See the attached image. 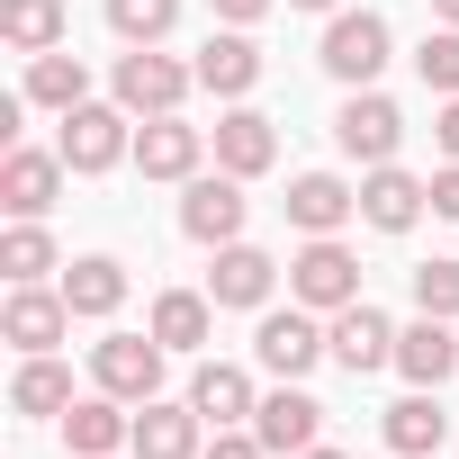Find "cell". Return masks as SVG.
<instances>
[{
  "label": "cell",
  "instance_id": "cell-3",
  "mask_svg": "<svg viewBox=\"0 0 459 459\" xmlns=\"http://www.w3.org/2000/svg\"><path fill=\"white\" fill-rule=\"evenodd\" d=\"M333 82H351V91H369L378 73H387V19L378 10H333V28H325V55H316Z\"/></svg>",
  "mask_w": 459,
  "mask_h": 459
},
{
  "label": "cell",
  "instance_id": "cell-21",
  "mask_svg": "<svg viewBox=\"0 0 459 459\" xmlns=\"http://www.w3.org/2000/svg\"><path fill=\"white\" fill-rule=\"evenodd\" d=\"M262 82V46L244 37V28H225V37H207L198 46V91H216V100H244Z\"/></svg>",
  "mask_w": 459,
  "mask_h": 459
},
{
  "label": "cell",
  "instance_id": "cell-26",
  "mask_svg": "<svg viewBox=\"0 0 459 459\" xmlns=\"http://www.w3.org/2000/svg\"><path fill=\"white\" fill-rule=\"evenodd\" d=\"M64 307H73V316H117V307H126V262H108V253L73 262V271H64Z\"/></svg>",
  "mask_w": 459,
  "mask_h": 459
},
{
  "label": "cell",
  "instance_id": "cell-8",
  "mask_svg": "<svg viewBox=\"0 0 459 459\" xmlns=\"http://www.w3.org/2000/svg\"><path fill=\"white\" fill-rule=\"evenodd\" d=\"M253 360H262L271 378H307L316 360H333V342H325L316 307H289V316H262V333H253Z\"/></svg>",
  "mask_w": 459,
  "mask_h": 459
},
{
  "label": "cell",
  "instance_id": "cell-4",
  "mask_svg": "<svg viewBox=\"0 0 459 459\" xmlns=\"http://www.w3.org/2000/svg\"><path fill=\"white\" fill-rule=\"evenodd\" d=\"M244 207H253V198H244L235 171H198L189 198H180V235L207 244V253H216V244H244Z\"/></svg>",
  "mask_w": 459,
  "mask_h": 459
},
{
  "label": "cell",
  "instance_id": "cell-29",
  "mask_svg": "<svg viewBox=\"0 0 459 459\" xmlns=\"http://www.w3.org/2000/svg\"><path fill=\"white\" fill-rule=\"evenodd\" d=\"M0 271H10V289H37V280L55 271V235H46L37 216H19L10 235H0Z\"/></svg>",
  "mask_w": 459,
  "mask_h": 459
},
{
  "label": "cell",
  "instance_id": "cell-11",
  "mask_svg": "<svg viewBox=\"0 0 459 459\" xmlns=\"http://www.w3.org/2000/svg\"><path fill=\"white\" fill-rule=\"evenodd\" d=\"M198 153H207V126H189V117H144L135 126V171L144 180H198Z\"/></svg>",
  "mask_w": 459,
  "mask_h": 459
},
{
  "label": "cell",
  "instance_id": "cell-35",
  "mask_svg": "<svg viewBox=\"0 0 459 459\" xmlns=\"http://www.w3.org/2000/svg\"><path fill=\"white\" fill-rule=\"evenodd\" d=\"M432 216H450V225H459V162H450V171H432Z\"/></svg>",
  "mask_w": 459,
  "mask_h": 459
},
{
  "label": "cell",
  "instance_id": "cell-10",
  "mask_svg": "<svg viewBox=\"0 0 459 459\" xmlns=\"http://www.w3.org/2000/svg\"><path fill=\"white\" fill-rule=\"evenodd\" d=\"M325 342H333V360L351 369V378H369V369H387L396 360V325L369 307V298H351V307H333V325H325Z\"/></svg>",
  "mask_w": 459,
  "mask_h": 459
},
{
  "label": "cell",
  "instance_id": "cell-13",
  "mask_svg": "<svg viewBox=\"0 0 459 459\" xmlns=\"http://www.w3.org/2000/svg\"><path fill=\"white\" fill-rule=\"evenodd\" d=\"M64 441H73V459H117L126 441H135V414H126V396H73V414H64Z\"/></svg>",
  "mask_w": 459,
  "mask_h": 459
},
{
  "label": "cell",
  "instance_id": "cell-28",
  "mask_svg": "<svg viewBox=\"0 0 459 459\" xmlns=\"http://www.w3.org/2000/svg\"><path fill=\"white\" fill-rule=\"evenodd\" d=\"M28 100L37 108H82L91 100V73H82V55H28Z\"/></svg>",
  "mask_w": 459,
  "mask_h": 459
},
{
  "label": "cell",
  "instance_id": "cell-18",
  "mask_svg": "<svg viewBox=\"0 0 459 459\" xmlns=\"http://www.w3.org/2000/svg\"><path fill=\"white\" fill-rule=\"evenodd\" d=\"M423 207H432V180H414V171H396V162H378V171L360 180V216L378 225V235H405Z\"/></svg>",
  "mask_w": 459,
  "mask_h": 459
},
{
  "label": "cell",
  "instance_id": "cell-19",
  "mask_svg": "<svg viewBox=\"0 0 459 459\" xmlns=\"http://www.w3.org/2000/svg\"><path fill=\"white\" fill-rule=\"evenodd\" d=\"M378 432H387V450H396V459H441L450 414H441V396H432V387H414L405 405H387V414H378Z\"/></svg>",
  "mask_w": 459,
  "mask_h": 459
},
{
  "label": "cell",
  "instance_id": "cell-12",
  "mask_svg": "<svg viewBox=\"0 0 459 459\" xmlns=\"http://www.w3.org/2000/svg\"><path fill=\"white\" fill-rule=\"evenodd\" d=\"M207 144H216V171H235V180H262V171L280 162V126H271L262 108H225Z\"/></svg>",
  "mask_w": 459,
  "mask_h": 459
},
{
  "label": "cell",
  "instance_id": "cell-36",
  "mask_svg": "<svg viewBox=\"0 0 459 459\" xmlns=\"http://www.w3.org/2000/svg\"><path fill=\"white\" fill-rule=\"evenodd\" d=\"M432 135H441V153L459 162V100H441V117H432Z\"/></svg>",
  "mask_w": 459,
  "mask_h": 459
},
{
  "label": "cell",
  "instance_id": "cell-7",
  "mask_svg": "<svg viewBox=\"0 0 459 459\" xmlns=\"http://www.w3.org/2000/svg\"><path fill=\"white\" fill-rule=\"evenodd\" d=\"M73 171H117L126 153H135V135H126V108H100V100H82V108H64V144H55Z\"/></svg>",
  "mask_w": 459,
  "mask_h": 459
},
{
  "label": "cell",
  "instance_id": "cell-2",
  "mask_svg": "<svg viewBox=\"0 0 459 459\" xmlns=\"http://www.w3.org/2000/svg\"><path fill=\"white\" fill-rule=\"evenodd\" d=\"M289 298L316 307V316L351 307V298H360V253H351L342 235H307V253L289 262Z\"/></svg>",
  "mask_w": 459,
  "mask_h": 459
},
{
  "label": "cell",
  "instance_id": "cell-16",
  "mask_svg": "<svg viewBox=\"0 0 459 459\" xmlns=\"http://www.w3.org/2000/svg\"><path fill=\"white\" fill-rule=\"evenodd\" d=\"M0 333H10L19 351H55L64 333H73V307H64V289H10V307H0Z\"/></svg>",
  "mask_w": 459,
  "mask_h": 459
},
{
  "label": "cell",
  "instance_id": "cell-39",
  "mask_svg": "<svg viewBox=\"0 0 459 459\" xmlns=\"http://www.w3.org/2000/svg\"><path fill=\"white\" fill-rule=\"evenodd\" d=\"M298 459H342V450H325V441H316V450H298Z\"/></svg>",
  "mask_w": 459,
  "mask_h": 459
},
{
  "label": "cell",
  "instance_id": "cell-22",
  "mask_svg": "<svg viewBox=\"0 0 459 459\" xmlns=\"http://www.w3.org/2000/svg\"><path fill=\"white\" fill-rule=\"evenodd\" d=\"M189 405H198V423H216V432H225V423H253V405H262V396H253V378H244L235 360H198Z\"/></svg>",
  "mask_w": 459,
  "mask_h": 459
},
{
  "label": "cell",
  "instance_id": "cell-34",
  "mask_svg": "<svg viewBox=\"0 0 459 459\" xmlns=\"http://www.w3.org/2000/svg\"><path fill=\"white\" fill-rule=\"evenodd\" d=\"M207 10H216L225 28H253V19H271V10H280V0H207Z\"/></svg>",
  "mask_w": 459,
  "mask_h": 459
},
{
  "label": "cell",
  "instance_id": "cell-37",
  "mask_svg": "<svg viewBox=\"0 0 459 459\" xmlns=\"http://www.w3.org/2000/svg\"><path fill=\"white\" fill-rule=\"evenodd\" d=\"M432 19H441V28H459V0H432Z\"/></svg>",
  "mask_w": 459,
  "mask_h": 459
},
{
  "label": "cell",
  "instance_id": "cell-14",
  "mask_svg": "<svg viewBox=\"0 0 459 459\" xmlns=\"http://www.w3.org/2000/svg\"><path fill=\"white\" fill-rule=\"evenodd\" d=\"M271 289H280V262L262 244H216V271H207L216 307H271Z\"/></svg>",
  "mask_w": 459,
  "mask_h": 459
},
{
  "label": "cell",
  "instance_id": "cell-6",
  "mask_svg": "<svg viewBox=\"0 0 459 459\" xmlns=\"http://www.w3.org/2000/svg\"><path fill=\"white\" fill-rule=\"evenodd\" d=\"M333 144L351 153V162H396V144H405V117H396V100L387 91H351L342 100V117H333Z\"/></svg>",
  "mask_w": 459,
  "mask_h": 459
},
{
  "label": "cell",
  "instance_id": "cell-9",
  "mask_svg": "<svg viewBox=\"0 0 459 459\" xmlns=\"http://www.w3.org/2000/svg\"><path fill=\"white\" fill-rule=\"evenodd\" d=\"M253 432H262V450H271V459H298V450H316V432H325V405H316L298 378H280V387L253 405Z\"/></svg>",
  "mask_w": 459,
  "mask_h": 459
},
{
  "label": "cell",
  "instance_id": "cell-20",
  "mask_svg": "<svg viewBox=\"0 0 459 459\" xmlns=\"http://www.w3.org/2000/svg\"><path fill=\"white\" fill-rule=\"evenodd\" d=\"M396 369H405L414 387H441V378L459 369V333H450V316H414V325L396 333Z\"/></svg>",
  "mask_w": 459,
  "mask_h": 459
},
{
  "label": "cell",
  "instance_id": "cell-5",
  "mask_svg": "<svg viewBox=\"0 0 459 459\" xmlns=\"http://www.w3.org/2000/svg\"><path fill=\"white\" fill-rule=\"evenodd\" d=\"M162 360H171V351H162L153 333H108V342L91 351V378H100L108 396H126V405H153V396H162Z\"/></svg>",
  "mask_w": 459,
  "mask_h": 459
},
{
  "label": "cell",
  "instance_id": "cell-23",
  "mask_svg": "<svg viewBox=\"0 0 459 459\" xmlns=\"http://www.w3.org/2000/svg\"><path fill=\"white\" fill-rule=\"evenodd\" d=\"M135 459H198V405H135Z\"/></svg>",
  "mask_w": 459,
  "mask_h": 459
},
{
  "label": "cell",
  "instance_id": "cell-17",
  "mask_svg": "<svg viewBox=\"0 0 459 459\" xmlns=\"http://www.w3.org/2000/svg\"><path fill=\"white\" fill-rule=\"evenodd\" d=\"M289 225L298 235H342V216H360V189L351 180H333V171H307V180H289Z\"/></svg>",
  "mask_w": 459,
  "mask_h": 459
},
{
  "label": "cell",
  "instance_id": "cell-24",
  "mask_svg": "<svg viewBox=\"0 0 459 459\" xmlns=\"http://www.w3.org/2000/svg\"><path fill=\"white\" fill-rule=\"evenodd\" d=\"M216 333V298H198V289H162L153 298V342L162 351H198Z\"/></svg>",
  "mask_w": 459,
  "mask_h": 459
},
{
  "label": "cell",
  "instance_id": "cell-1",
  "mask_svg": "<svg viewBox=\"0 0 459 459\" xmlns=\"http://www.w3.org/2000/svg\"><path fill=\"white\" fill-rule=\"evenodd\" d=\"M189 82H198V64H171V55H153V46H126L108 91H117V108H126V117H180Z\"/></svg>",
  "mask_w": 459,
  "mask_h": 459
},
{
  "label": "cell",
  "instance_id": "cell-33",
  "mask_svg": "<svg viewBox=\"0 0 459 459\" xmlns=\"http://www.w3.org/2000/svg\"><path fill=\"white\" fill-rule=\"evenodd\" d=\"M198 459H271V450H262V432H235V423H225V432H216Z\"/></svg>",
  "mask_w": 459,
  "mask_h": 459
},
{
  "label": "cell",
  "instance_id": "cell-27",
  "mask_svg": "<svg viewBox=\"0 0 459 459\" xmlns=\"http://www.w3.org/2000/svg\"><path fill=\"white\" fill-rule=\"evenodd\" d=\"M10 405H19V414H73V369H64L55 351H28L19 378H10Z\"/></svg>",
  "mask_w": 459,
  "mask_h": 459
},
{
  "label": "cell",
  "instance_id": "cell-30",
  "mask_svg": "<svg viewBox=\"0 0 459 459\" xmlns=\"http://www.w3.org/2000/svg\"><path fill=\"white\" fill-rule=\"evenodd\" d=\"M108 28H117L126 46H162V37L180 28V0H108Z\"/></svg>",
  "mask_w": 459,
  "mask_h": 459
},
{
  "label": "cell",
  "instance_id": "cell-38",
  "mask_svg": "<svg viewBox=\"0 0 459 459\" xmlns=\"http://www.w3.org/2000/svg\"><path fill=\"white\" fill-rule=\"evenodd\" d=\"M289 10H342V0H289Z\"/></svg>",
  "mask_w": 459,
  "mask_h": 459
},
{
  "label": "cell",
  "instance_id": "cell-32",
  "mask_svg": "<svg viewBox=\"0 0 459 459\" xmlns=\"http://www.w3.org/2000/svg\"><path fill=\"white\" fill-rule=\"evenodd\" d=\"M414 307L423 316H459V262H423L414 271Z\"/></svg>",
  "mask_w": 459,
  "mask_h": 459
},
{
  "label": "cell",
  "instance_id": "cell-25",
  "mask_svg": "<svg viewBox=\"0 0 459 459\" xmlns=\"http://www.w3.org/2000/svg\"><path fill=\"white\" fill-rule=\"evenodd\" d=\"M64 28H73L64 0H0V37H10L19 55H55V46H64Z\"/></svg>",
  "mask_w": 459,
  "mask_h": 459
},
{
  "label": "cell",
  "instance_id": "cell-15",
  "mask_svg": "<svg viewBox=\"0 0 459 459\" xmlns=\"http://www.w3.org/2000/svg\"><path fill=\"white\" fill-rule=\"evenodd\" d=\"M64 153H37V144H10V162H0V207L10 216H46L55 189H64Z\"/></svg>",
  "mask_w": 459,
  "mask_h": 459
},
{
  "label": "cell",
  "instance_id": "cell-31",
  "mask_svg": "<svg viewBox=\"0 0 459 459\" xmlns=\"http://www.w3.org/2000/svg\"><path fill=\"white\" fill-rule=\"evenodd\" d=\"M414 73H423V91L459 100V28H432V37H423V55H414Z\"/></svg>",
  "mask_w": 459,
  "mask_h": 459
}]
</instances>
